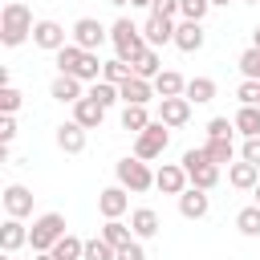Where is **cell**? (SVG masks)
I'll use <instances>...</instances> for the list:
<instances>
[{
	"label": "cell",
	"instance_id": "49",
	"mask_svg": "<svg viewBox=\"0 0 260 260\" xmlns=\"http://www.w3.org/2000/svg\"><path fill=\"white\" fill-rule=\"evenodd\" d=\"M0 260H12V252H4V256H0Z\"/></svg>",
	"mask_w": 260,
	"mask_h": 260
},
{
	"label": "cell",
	"instance_id": "27",
	"mask_svg": "<svg viewBox=\"0 0 260 260\" xmlns=\"http://www.w3.org/2000/svg\"><path fill=\"white\" fill-rule=\"evenodd\" d=\"M85 53H89V49H81V45H73V41H69V45H65V49H57L53 57H57V69H61V73H77V69H81V61H85Z\"/></svg>",
	"mask_w": 260,
	"mask_h": 260
},
{
	"label": "cell",
	"instance_id": "18",
	"mask_svg": "<svg viewBox=\"0 0 260 260\" xmlns=\"http://www.w3.org/2000/svg\"><path fill=\"white\" fill-rule=\"evenodd\" d=\"M24 244H28V228H24V219L8 215V219L0 223V248H4V252H20Z\"/></svg>",
	"mask_w": 260,
	"mask_h": 260
},
{
	"label": "cell",
	"instance_id": "7",
	"mask_svg": "<svg viewBox=\"0 0 260 260\" xmlns=\"http://www.w3.org/2000/svg\"><path fill=\"white\" fill-rule=\"evenodd\" d=\"M102 41H110V28H106L102 20L81 16V20L73 24V45H81V49H93V53H98V45H102Z\"/></svg>",
	"mask_w": 260,
	"mask_h": 260
},
{
	"label": "cell",
	"instance_id": "43",
	"mask_svg": "<svg viewBox=\"0 0 260 260\" xmlns=\"http://www.w3.org/2000/svg\"><path fill=\"white\" fill-rule=\"evenodd\" d=\"M240 158H248V162H256V167H260V134H256V138H244Z\"/></svg>",
	"mask_w": 260,
	"mask_h": 260
},
{
	"label": "cell",
	"instance_id": "30",
	"mask_svg": "<svg viewBox=\"0 0 260 260\" xmlns=\"http://www.w3.org/2000/svg\"><path fill=\"white\" fill-rule=\"evenodd\" d=\"M53 252H57L61 260H81V256H85V240H77V236H69V232H65V236L53 244Z\"/></svg>",
	"mask_w": 260,
	"mask_h": 260
},
{
	"label": "cell",
	"instance_id": "14",
	"mask_svg": "<svg viewBox=\"0 0 260 260\" xmlns=\"http://www.w3.org/2000/svg\"><path fill=\"white\" fill-rule=\"evenodd\" d=\"M207 211H211V199H207L203 187H187V191L179 195V215H183V219H203Z\"/></svg>",
	"mask_w": 260,
	"mask_h": 260
},
{
	"label": "cell",
	"instance_id": "17",
	"mask_svg": "<svg viewBox=\"0 0 260 260\" xmlns=\"http://www.w3.org/2000/svg\"><path fill=\"white\" fill-rule=\"evenodd\" d=\"M126 207H130V195H126L122 183H118V187H106V191L98 195V211H102L106 219H122Z\"/></svg>",
	"mask_w": 260,
	"mask_h": 260
},
{
	"label": "cell",
	"instance_id": "45",
	"mask_svg": "<svg viewBox=\"0 0 260 260\" xmlns=\"http://www.w3.org/2000/svg\"><path fill=\"white\" fill-rule=\"evenodd\" d=\"M37 260H61V256H57V252L49 248V252H37Z\"/></svg>",
	"mask_w": 260,
	"mask_h": 260
},
{
	"label": "cell",
	"instance_id": "1",
	"mask_svg": "<svg viewBox=\"0 0 260 260\" xmlns=\"http://www.w3.org/2000/svg\"><path fill=\"white\" fill-rule=\"evenodd\" d=\"M32 28H37V20H32L28 4H20V0H8V4L0 8V41H4L8 49L24 45V41L32 37Z\"/></svg>",
	"mask_w": 260,
	"mask_h": 260
},
{
	"label": "cell",
	"instance_id": "47",
	"mask_svg": "<svg viewBox=\"0 0 260 260\" xmlns=\"http://www.w3.org/2000/svg\"><path fill=\"white\" fill-rule=\"evenodd\" d=\"M252 45H256V49H260V24H256V28H252Z\"/></svg>",
	"mask_w": 260,
	"mask_h": 260
},
{
	"label": "cell",
	"instance_id": "31",
	"mask_svg": "<svg viewBox=\"0 0 260 260\" xmlns=\"http://www.w3.org/2000/svg\"><path fill=\"white\" fill-rule=\"evenodd\" d=\"M85 260H118V248L106 236H93V240H85Z\"/></svg>",
	"mask_w": 260,
	"mask_h": 260
},
{
	"label": "cell",
	"instance_id": "8",
	"mask_svg": "<svg viewBox=\"0 0 260 260\" xmlns=\"http://www.w3.org/2000/svg\"><path fill=\"white\" fill-rule=\"evenodd\" d=\"M187 171H183V162H162L158 171H154V187L162 191V195H183L187 191Z\"/></svg>",
	"mask_w": 260,
	"mask_h": 260
},
{
	"label": "cell",
	"instance_id": "48",
	"mask_svg": "<svg viewBox=\"0 0 260 260\" xmlns=\"http://www.w3.org/2000/svg\"><path fill=\"white\" fill-rule=\"evenodd\" d=\"M110 4H118V8H122V4H130V0H110Z\"/></svg>",
	"mask_w": 260,
	"mask_h": 260
},
{
	"label": "cell",
	"instance_id": "12",
	"mask_svg": "<svg viewBox=\"0 0 260 260\" xmlns=\"http://www.w3.org/2000/svg\"><path fill=\"white\" fill-rule=\"evenodd\" d=\"M118 93H122V102H126V106H146V102L154 98V81H146V77L130 73V77L118 85Z\"/></svg>",
	"mask_w": 260,
	"mask_h": 260
},
{
	"label": "cell",
	"instance_id": "36",
	"mask_svg": "<svg viewBox=\"0 0 260 260\" xmlns=\"http://www.w3.org/2000/svg\"><path fill=\"white\" fill-rule=\"evenodd\" d=\"M130 232L134 228H126L122 219H106V228H102V236L114 244V248H122V244H130Z\"/></svg>",
	"mask_w": 260,
	"mask_h": 260
},
{
	"label": "cell",
	"instance_id": "53",
	"mask_svg": "<svg viewBox=\"0 0 260 260\" xmlns=\"http://www.w3.org/2000/svg\"><path fill=\"white\" fill-rule=\"evenodd\" d=\"M81 260H85V256H81Z\"/></svg>",
	"mask_w": 260,
	"mask_h": 260
},
{
	"label": "cell",
	"instance_id": "29",
	"mask_svg": "<svg viewBox=\"0 0 260 260\" xmlns=\"http://www.w3.org/2000/svg\"><path fill=\"white\" fill-rule=\"evenodd\" d=\"M85 93H89V98H93L98 106H106V110H110V106H114V102L122 98L114 81H89V89H85Z\"/></svg>",
	"mask_w": 260,
	"mask_h": 260
},
{
	"label": "cell",
	"instance_id": "22",
	"mask_svg": "<svg viewBox=\"0 0 260 260\" xmlns=\"http://www.w3.org/2000/svg\"><path fill=\"white\" fill-rule=\"evenodd\" d=\"M130 228H134V240H150V236H158V211H154V207H134Z\"/></svg>",
	"mask_w": 260,
	"mask_h": 260
},
{
	"label": "cell",
	"instance_id": "4",
	"mask_svg": "<svg viewBox=\"0 0 260 260\" xmlns=\"http://www.w3.org/2000/svg\"><path fill=\"white\" fill-rule=\"evenodd\" d=\"M114 175H118V183L126 187V191H134V195H142V191H150L154 187V171L146 167V158H118L114 162Z\"/></svg>",
	"mask_w": 260,
	"mask_h": 260
},
{
	"label": "cell",
	"instance_id": "28",
	"mask_svg": "<svg viewBox=\"0 0 260 260\" xmlns=\"http://www.w3.org/2000/svg\"><path fill=\"white\" fill-rule=\"evenodd\" d=\"M150 122H154V118L146 114V106H126V110H122V130H130V134H142Z\"/></svg>",
	"mask_w": 260,
	"mask_h": 260
},
{
	"label": "cell",
	"instance_id": "2",
	"mask_svg": "<svg viewBox=\"0 0 260 260\" xmlns=\"http://www.w3.org/2000/svg\"><path fill=\"white\" fill-rule=\"evenodd\" d=\"M183 171H187L191 187H203V191H211V187L219 183V162H211L203 146H191V150H183Z\"/></svg>",
	"mask_w": 260,
	"mask_h": 260
},
{
	"label": "cell",
	"instance_id": "46",
	"mask_svg": "<svg viewBox=\"0 0 260 260\" xmlns=\"http://www.w3.org/2000/svg\"><path fill=\"white\" fill-rule=\"evenodd\" d=\"M130 4H134V8H150L154 0H130Z\"/></svg>",
	"mask_w": 260,
	"mask_h": 260
},
{
	"label": "cell",
	"instance_id": "13",
	"mask_svg": "<svg viewBox=\"0 0 260 260\" xmlns=\"http://www.w3.org/2000/svg\"><path fill=\"white\" fill-rule=\"evenodd\" d=\"M158 122H167L171 130L187 126L191 122V102L187 98H158Z\"/></svg>",
	"mask_w": 260,
	"mask_h": 260
},
{
	"label": "cell",
	"instance_id": "26",
	"mask_svg": "<svg viewBox=\"0 0 260 260\" xmlns=\"http://www.w3.org/2000/svg\"><path fill=\"white\" fill-rule=\"evenodd\" d=\"M232 122H236V134L256 138V134H260V106H240Z\"/></svg>",
	"mask_w": 260,
	"mask_h": 260
},
{
	"label": "cell",
	"instance_id": "16",
	"mask_svg": "<svg viewBox=\"0 0 260 260\" xmlns=\"http://www.w3.org/2000/svg\"><path fill=\"white\" fill-rule=\"evenodd\" d=\"M4 211H8V215H16V219L32 215V191H28V187H20V183H8V187H4Z\"/></svg>",
	"mask_w": 260,
	"mask_h": 260
},
{
	"label": "cell",
	"instance_id": "19",
	"mask_svg": "<svg viewBox=\"0 0 260 260\" xmlns=\"http://www.w3.org/2000/svg\"><path fill=\"white\" fill-rule=\"evenodd\" d=\"M81 85H85L81 77H73V73H57V77H53V85H49V93H53L57 102H69V106H73V102H81V98H85V93H81Z\"/></svg>",
	"mask_w": 260,
	"mask_h": 260
},
{
	"label": "cell",
	"instance_id": "42",
	"mask_svg": "<svg viewBox=\"0 0 260 260\" xmlns=\"http://www.w3.org/2000/svg\"><path fill=\"white\" fill-rule=\"evenodd\" d=\"M118 260H146V252H142V244H138V240H130V244H122V248H118Z\"/></svg>",
	"mask_w": 260,
	"mask_h": 260
},
{
	"label": "cell",
	"instance_id": "6",
	"mask_svg": "<svg viewBox=\"0 0 260 260\" xmlns=\"http://www.w3.org/2000/svg\"><path fill=\"white\" fill-rule=\"evenodd\" d=\"M167 130H171V126L154 118V122L134 138V154H138V158H146V162H150V158H162V150H167V142H171V134H167Z\"/></svg>",
	"mask_w": 260,
	"mask_h": 260
},
{
	"label": "cell",
	"instance_id": "44",
	"mask_svg": "<svg viewBox=\"0 0 260 260\" xmlns=\"http://www.w3.org/2000/svg\"><path fill=\"white\" fill-rule=\"evenodd\" d=\"M16 138V114H4L0 118V142H12Z\"/></svg>",
	"mask_w": 260,
	"mask_h": 260
},
{
	"label": "cell",
	"instance_id": "37",
	"mask_svg": "<svg viewBox=\"0 0 260 260\" xmlns=\"http://www.w3.org/2000/svg\"><path fill=\"white\" fill-rule=\"evenodd\" d=\"M211 8V0H179V16L183 20H203Z\"/></svg>",
	"mask_w": 260,
	"mask_h": 260
},
{
	"label": "cell",
	"instance_id": "35",
	"mask_svg": "<svg viewBox=\"0 0 260 260\" xmlns=\"http://www.w3.org/2000/svg\"><path fill=\"white\" fill-rule=\"evenodd\" d=\"M236 65H240V73H244L248 81H260V49H256V45H252V49H244Z\"/></svg>",
	"mask_w": 260,
	"mask_h": 260
},
{
	"label": "cell",
	"instance_id": "24",
	"mask_svg": "<svg viewBox=\"0 0 260 260\" xmlns=\"http://www.w3.org/2000/svg\"><path fill=\"white\" fill-rule=\"evenodd\" d=\"M183 89H187V77L175 73V69H162V73L154 77V93H158V98H183Z\"/></svg>",
	"mask_w": 260,
	"mask_h": 260
},
{
	"label": "cell",
	"instance_id": "20",
	"mask_svg": "<svg viewBox=\"0 0 260 260\" xmlns=\"http://www.w3.org/2000/svg\"><path fill=\"white\" fill-rule=\"evenodd\" d=\"M57 146L65 154H81L85 150V126L81 122H61L57 126Z\"/></svg>",
	"mask_w": 260,
	"mask_h": 260
},
{
	"label": "cell",
	"instance_id": "38",
	"mask_svg": "<svg viewBox=\"0 0 260 260\" xmlns=\"http://www.w3.org/2000/svg\"><path fill=\"white\" fill-rule=\"evenodd\" d=\"M20 102H24V93H20L16 85H0V110H4V114H16Z\"/></svg>",
	"mask_w": 260,
	"mask_h": 260
},
{
	"label": "cell",
	"instance_id": "23",
	"mask_svg": "<svg viewBox=\"0 0 260 260\" xmlns=\"http://www.w3.org/2000/svg\"><path fill=\"white\" fill-rule=\"evenodd\" d=\"M130 69H134L138 77H146V81H154V77L162 73V61H158V49H150V45H146V49H142V53H138V57L130 61Z\"/></svg>",
	"mask_w": 260,
	"mask_h": 260
},
{
	"label": "cell",
	"instance_id": "50",
	"mask_svg": "<svg viewBox=\"0 0 260 260\" xmlns=\"http://www.w3.org/2000/svg\"><path fill=\"white\" fill-rule=\"evenodd\" d=\"M211 4H232V0H211Z\"/></svg>",
	"mask_w": 260,
	"mask_h": 260
},
{
	"label": "cell",
	"instance_id": "41",
	"mask_svg": "<svg viewBox=\"0 0 260 260\" xmlns=\"http://www.w3.org/2000/svg\"><path fill=\"white\" fill-rule=\"evenodd\" d=\"M150 12H154V16L175 20V16H179V0H154V4H150Z\"/></svg>",
	"mask_w": 260,
	"mask_h": 260
},
{
	"label": "cell",
	"instance_id": "15",
	"mask_svg": "<svg viewBox=\"0 0 260 260\" xmlns=\"http://www.w3.org/2000/svg\"><path fill=\"white\" fill-rule=\"evenodd\" d=\"M228 183H232L236 191H256V183H260V167L248 162V158L228 162Z\"/></svg>",
	"mask_w": 260,
	"mask_h": 260
},
{
	"label": "cell",
	"instance_id": "33",
	"mask_svg": "<svg viewBox=\"0 0 260 260\" xmlns=\"http://www.w3.org/2000/svg\"><path fill=\"white\" fill-rule=\"evenodd\" d=\"M236 228H240V236H260V203L244 207V211L236 215Z\"/></svg>",
	"mask_w": 260,
	"mask_h": 260
},
{
	"label": "cell",
	"instance_id": "34",
	"mask_svg": "<svg viewBox=\"0 0 260 260\" xmlns=\"http://www.w3.org/2000/svg\"><path fill=\"white\" fill-rule=\"evenodd\" d=\"M130 73H134V69H130V61H122V57H114V61L102 65V81H114V85H122Z\"/></svg>",
	"mask_w": 260,
	"mask_h": 260
},
{
	"label": "cell",
	"instance_id": "10",
	"mask_svg": "<svg viewBox=\"0 0 260 260\" xmlns=\"http://www.w3.org/2000/svg\"><path fill=\"white\" fill-rule=\"evenodd\" d=\"M32 45L45 49V53H57V49H65L69 41H65V28H61L57 20H37V28H32Z\"/></svg>",
	"mask_w": 260,
	"mask_h": 260
},
{
	"label": "cell",
	"instance_id": "11",
	"mask_svg": "<svg viewBox=\"0 0 260 260\" xmlns=\"http://www.w3.org/2000/svg\"><path fill=\"white\" fill-rule=\"evenodd\" d=\"M142 37H146V45H150V49L175 45V20H167V16H154V12H150V20L142 24Z\"/></svg>",
	"mask_w": 260,
	"mask_h": 260
},
{
	"label": "cell",
	"instance_id": "40",
	"mask_svg": "<svg viewBox=\"0 0 260 260\" xmlns=\"http://www.w3.org/2000/svg\"><path fill=\"white\" fill-rule=\"evenodd\" d=\"M236 134V122L232 118H211L207 122V138H232Z\"/></svg>",
	"mask_w": 260,
	"mask_h": 260
},
{
	"label": "cell",
	"instance_id": "51",
	"mask_svg": "<svg viewBox=\"0 0 260 260\" xmlns=\"http://www.w3.org/2000/svg\"><path fill=\"white\" fill-rule=\"evenodd\" d=\"M256 203H260V183H256Z\"/></svg>",
	"mask_w": 260,
	"mask_h": 260
},
{
	"label": "cell",
	"instance_id": "25",
	"mask_svg": "<svg viewBox=\"0 0 260 260\" xmlns=\"http://www.w3.org/2000/svg\"><path fill=\"white\" fill-rule=\"evenodd\" d=\"M183 98H187L191 106H207V102L215 98V81H211V77H191L187 89H183Z\"/></svg>",
	"mask_w": 260,
	"mask_h": 260
},
{
	"label": "cell",
	"instance_id": "52",
	"mask_svg": "<svg viewBox=\"0 0 260 260\" xmlns=\"http://www.w3.org/2000/svg\"><path fill=\"white\" fill-rule=\"evenodd\" d=\"M244 4H260V0H244Z\"/></svg>",
	"mask_w": 260,
	"mask_h": 260
},
{
	"label": "cell",
	"instance_id": "3",
	"mask_svg": "<svg viewBox=\"0 0 260 260\" xmlns=\"http://www.w3.org/2000/svg\"><path fill=\"white\" fill-rule=\"evenodd\" d=\"M110 41H114V49H118L122 61H134V57L146 49V37H142V28H138L130 16H118V20L110 24Z\"/></svg>",
	"mask_w": 260,
	"mask_h": 260
},
{
	"label": "cell",
	"instance_id": "9",
	"mask_svg": "<svg viewBox=\"0 0 260 260\" xmlns=\"http://www.w3.org/2000/svg\"><path fill=\"white\" fill-rule=\"evenodd\" d=\"M203 41H207L203 20H179V24H175V49H179V53H199Z\"/></svg>",
	"mask_w": 260,
	"mask_h": 260
},
{
	"label": "cell",
	"instance_id": "39",
	"mask_svg": "<svg viewBox=\"0 0 260 260\" xmlns=\"http://www.w3.org/2000/svg\"><path fill=\"white\" fill-rule=\"evenodd\" d=\"M236 98H240V106H260V81H240V89H236Z\"/></svg>",
	"mask_w": 260,
	"mask_h": 260
},
{
	"label": "cell",
	"instance_id": "32",
	"mask_svg": "<svg viewBox=\"0 0 260 260\" xmlns=\"http://www.w3.org/2000/svg\"><path fill=\"white\" fill-rule=\"evenodd\" d=\"M203 150H207V158H211V162H219V167H223V162H232V154H236L232 138H207V146H203Z\"/></svg>",
	"mask_w": 260,
	"mask_h": 260
},
{
	"label": "cell",
	"instance_id": "21",
	"mask_svg": "<svg viewBox=\"0 0 260 260\" xmlns=\"http://www.w3.org/2000/svg\"><path fill=\"white\" fill-rule=\"evenodd\" d=\"M102 118H106V106H98L89 93H85L81 102H73V122H81L85 130H98V126H102Z\"/></svg>",
	"mask_w": 260,
	"mask_h": 260
},
{
	"label": "cell",
	"instance_id": "5",
	"mask_svg": "<svg viewBox=\"0 0 260 260\" xmlns=\"http://www.w3.org/2000/svg\"><path fill=\"white\" fill-rule=\"evenodd\" d=\"M61 236H65V215H61V211H45V215H37L32 228H28V244H32V252H49Z\"/></svg>",
	"mask_w": 260,
	"mask_h": 260
}]
</instances>
